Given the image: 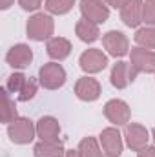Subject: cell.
Wrapping results in <instances>:
<instances>
[{"label":"cell","mask_w":155,"mask_h":157,"mask_svg":"<svg viewBox=\"0 0 155 157\" xmlns=\"http://www.w3.org/2000/svg\"><path fill=\"white\" fill-rule=\"evenodd\" d=\"M18 4L24 11H37L42 6V0H18Z\"/></svg>","instance_id":"484cf974"},{"label":"cell","mask_w":155,"mask_h":157,"mask_svg":"<svg viewBox=\"0 0 155 157\" xmlns=\"http://www.w3.org/2000/svg\"><path fill=\"white\" fill-rule=\"evenodd\" d=\"M7 135L15 144H29L37 135V124L28 117H17L7 124Z\"/></svg>","instance_id":"7a4b0ae2"},{"label":"cell","mask_w":155,"mask_h":157,"mask_svg":"<svg viewBox=\"0 0 155 157\" xmlns=\"http://www.w3.org/2000/svg\"><path fill=\"white\" fill-rule=\"evenodd\" d=\"M124 139H126V144H128L130 150L142 152L148 146L150 133H148V130L142 124H139V122H128L126 128H124Z\"/></svg>","instance_id":"52a82bcc"},{"label":"cell","mask_w":155,"mask_h":157,"mask_svg":"<svg viewBox=\"0 0 155 157\" xmlns=\"http://www.w3.org/2000/svg\"><path fill=\"white\" fill-rule=\"evenodd\" d=\"M37 82H35V78L28 77L26 80V84H24V88H22V91L18 93V101H22V102H28V101H31L35 95H37Z\"/></svg>","instance_id":"cb8c5ba5"},{"label":"cell","mask_w":155,"mask_h":157,"mask_svg":"<svg viewBox=\"0 0 155 157\" xmlns=\"http://www.w3.org/2000/svg\"><path fill=\"white\" fill-rule=\"evenodd\" d=\"M102 46L108 51V55L115 59H122L124 55L130 53V40L122 31H117V29H112L102 35Z\"/></svg>","instance_id":"5b68a950"},{"label":"cell","mask_w":155,"mask_h":157,"mask_svg":"<svg viewBox=\"0 0 155 157\" xmlns=\"http://www.w3.org/2000/svg\"><path fill=\"white\" fill-rule=\"evenodd\" d=\"M108 4V7H113V9H124L131 0H104Z\"/></svg>","instance_id":"4316f807"},{"label":"cell","mask_w":155,"mask_h":157,"mask_svg":"<svg viewBox=\"0 0 155 157\" xmlns=\"http://www.w3.org/2000/svg\"><path fill=\"white\" fill-rule=\"evenodd\" d=\"M37 135L40 141H59L60 135V124L51 115H44L37 121Z\"/></svg>","instance_id":"4fadbf2b"},{"label":"cell","mask_w":155,"mask_h":157,"mask_svg":"<svg viewBox=\"0 0 155 157\" xmlns=\"http://www.w3.org/2000/svg\"><path fill=\"white\" fill-rule=\"evenodd\" d=\"M152 137H153V141H155V128L152 130Z\"/></svg>","instance_id":"4dcf8cb0"},{"label":"cell","mask_w":155,"mask_h":157,"mask_svg":"<svg viewBox=\"0 0 155 157\" xmlns=\"http://www.w3.org/2000/svg\"><path fill=\"white\" fill-rule=\"evenodd\" d=\"M100 82L93 77H80L75 82V95L84 102H93L100 97Z\"/></svg>","instance_id":"7c38bea8"},{"label":"cell","mask_w":155,"mask_h":157,"mask_svg":"<svg viewBox=\"0 0 155 157\" xmlns=\"http://www.w3.org/2000/svg\"><path fill=\"white\" fill-rule=\"evenodd\" d=\"M110 80H112V84L117 90H124L131 80H135L133 73H131L130 62H122V60L115 62L113 68H112V73H110Z\"/></svg>","instance_id":"5bb4252c"},{"label":"cell","mask_w":155,"mask_h":157,"mask_svg":"<svg viewBox=\"0 0 155 157\" xmlns=\"http://www.w3.org/2000/svg\"><path fill=\"white\" fill-rule=\"evenodd\" d=\"M31 60H33V49L28 44H15L9 48L6 55V62L13 70H24L31 64Z\"/></svg>","instance_id":"8fae6325"},{"label":"cell","mask_w":155,"mask_h":157,"mask_svg":"<svg viewBox=\"0 0 155 157\" xmlns=\"http://www.w3.org/2000/svg\"><path fill=\"white\" fill-rule=\"evenodd\" d=\"M2 101H4V110H2V122L6 124H11L15 119L18 117L17 115V106L13 102V99L9 97V91L4 88L2 90Z\"/></svg>","instance_id":"7402d4cb"},{"label":"cell","mask_w":155,"mask_h":157,"mask_svg":"<svg viewBox=\"0 0 155 157\" xmlns=\"http://www.w3.org/2000/svg\"><path fill=\"white\" fill-rule=\"evenodd\" d=\"M80 13L95 24H104L110 18V7L104 0H80Z\"/></svg>","instance_id":"9c48e42d"},{"label":"cell","mask_w":155,"mask_h":157,"mask_svg":"<svg viewBox=\"0 0 155 157\" xmlns=\"http://www.w3.org/2000/svg\"><path fill=\"white\" fill-rule=\"evenodd\" d=\"M77 152L80 157H102V150H100L99 141L95 137H84L78 143Z\"/></svg>","instance_id":"d6986e66"},{"label":"cell","mask_w":155,"mask_h":157,"mask_svg":"<svg viewBox=\"0 0 155 157\" xmlns=\"http://www.w3.org/2000/svg\"><path fill=\"white\" fill-rule=\"evenodd\" d=\"M78 66L86 73H99L108 66V55L102 49L89 48L82 51V55L78 57Z\"/></svg>","instance_id":"8992f818"},{"label":"cell","mask_w":155,"mask_h":157,"mask_svg":"<svg viewBox=\"0 0 155 157\" xmlns=\"http://www.w3.org/2000/svg\"><path fill=\"white\" fill-rule=\"evenodd\" d=\"M137 157H155V146H146L142 152H139Z\"/></svg>","instance_id":"83f0119b"},{"label":"cell","mask_w":155,"mask_h":157,"mask_svg":"<svg viewBox=\"0 0 155 157\" xmlns=\"http://www.w3.org/2000/svg\"><path fill=\"white\" fill-rule=\"evenodd\" d=\"M130 66L133 77L139 73H155V51L146 48H131L130 51Z\"/></svg>","instance_id":"3957f363"},{"label":"cell","mask_w":155,"mask_h":157,"mask_svg":"<svg viewBox=\"0 0 155 157\" xmlns=\"http://www.w3.org/2000/svg\"><path fill=\"white\" fill-rule=\"evenodd\" d=\"M142 22L148 26H155V0L142 2Z\"/></svg>","instance_id":"d4e9b609"},{"label":"cell","mask_w":155,"mask_h":157,"mask_svg":"<svg viewBox=\"0 0 155 157\" xmlns=\"http://www.w3.org/2000/svg\"><path fill=\"white\" fill-rule=\"evenodd\" d=\"M64 157H80V155H78L77 150H66V155Z\"/></svg>","instance_id":"f546056e"},{"label":"cell","mask_w":155,"mask_h":157,"mask_svg":"<svg viewBox=\"0 0 155 157\" xmlns=\"http://www.w3.org/2000/svg\"><path fill=\"white\" fill-rule=\"evenodd\" d=\"M75 0H46L44 7L51 15H66L73 9Z\"/></svg>","instance_id":"44dd1931"},{"label":"cell","mask_w":155,"mask_h":157,"mask_svg":"<svg viewBox=\"0 0 155 157\" xmlns=\"http://www.w3.org/2000/svg\"><path fill=\"white\" fill-rule=\"evenodd\" d=\"M26 80H28V77H26L24 73H11V75L7 77V82H6V90H7L9 93H17V95H18V93L22 91Z\"/></svg>","instance_id":"603a6c76"},{"label":"cell","mask_w":155,"mask_h":157,"mask_svg":"<svg viewBox=\"0 0 155 157\" xmlns=\"http://www.w3.org/2000/svg\"><path fill=\"white\" fill-rule=\"evenodd\" d=\"M66 70L59 62H47L39 70V82L46 90H59L66 84Z\"/></svg>","instance_id":"277c9868"},{"label":"cell","mask_w":155,"mask_h":157,"mask_svg":"<svg viewBox=\"0 0 155 157\" xmlns=\"http://www.w3.org/2000/svg\"><path fill=\"white\" fill-rule=\"evenodd\" d=\"M13 2H15V0H0V7H2V9H9V7L13 6Z\"/></svg>","instance_id":"f1b7e54d"},{"label":"cell","mask_w":155,"mask_h":157,"mask_svg":"<svg viewBox=\"0 0 155 157\" xmlns=\"http://www.w3.org/2000/svg\"><path fill=\"white\" fill-rule=\"evenodd\" d=\"M99 143L102 146V152L106 154V157H120L122 154V135L117 128H104L99 135Z\"/></svg>","instance_id":"30bf717a"},{"label":"cell","mask_w":155,"mask_h":157,"mask_svg":"<svg viewBox=\"0 0 155 157\" xmlns=\"http://www.w3.org/2000/svg\"><path fill=\"white\" fill-rule=\"evenodd\" d=\"M104 115L113 126H126L130 122L131 112L128 102H124L122 99H112L104 104Z\"/></svg>","instance_id":"ba28073f"},{"label":"cell","mask_w":155,"mask_h":157,"mask_svg":"<svg viewBox=\"0 0 155 157\" xmlns=\"http://www.w3.org/2000/svg\"><path fill=\"white\" fill-rule=\"evenodd\" d=\"M53 31H55V20L47 13H35L33 17H29L28 24H26L28 37L35 42L49 40Z\"/></svg>","instance_id":"6da1fadb"},{"label":"cell","mask_w":155,"mask_h":157,"mask_svg":"<svg viewBox=\"0 0 155 157\" xmlns=\"http://www.w3.org/2000/svg\"><path fill=\"white\" fill-rule=\"evenodd\" d=\"M46 53L53 60L60 62V60H64V59L70 57V53H71V42L68 39H64V37H51V39L47 40V44H46Z\"/></svg>","instance_id":"9a60e30c"},{"label":"cell","mask_w":155,"mask_h":157,"mask_svg":"<svg viewBox=\"0 0 155 157\" xmlns=\"http://www.w3.org/2000/svg\"><path fill=\"white\" fill-rule=\"evenodd\" d=\"M35 157H64L66 150L60 141H40L33 148Z\"/></svg>","instance_id":"ac0fdd59"},{"label":"cell","mask_w":155,"mask_h":157,"mask_svg":"<svg viewBox=\"0 0 155 157\" xmlns=\"http://www.w3.org/2000/svg\"><path fill=\"white\" fill-rule=\"evenodd\" d=\"M133 39L137 42V46H141V48L155 49V28L150 26V28H141V29H137V33H135Z\"/></svg>","instance_id":"ffe728a7"},{"label":"cell","mask_w":155,"mask_h":157,"mask_svg":"<svg viewBox=\"0 0 155 157\" xmlns=\"http://www.w3.org/2000/svg\"><path fill=\"white\" fill-rule=\"evenodd\" d=\"M142 2L144 0H131L124 9H120V20L128 28H137L142 22Z\"/></svg>","instance_id":"2e32d148"},{"label":"cell","mask_w":155,"mask_h":157,"mask_svg":"<svg viewBox=\"0 0 155 157\" xmlns=\"http://www.w3.org/2000/svg\"><path fill=\"white\" fill-rule=\"evenodd\" d=\"M75 35H77L82 42L91 44V42L99 40V35H100L99 24H95V22H91V20H88V18L82 17L77 24H75Z\"/></svg>","instance_id":"e0dca14e"}]
</instances>
